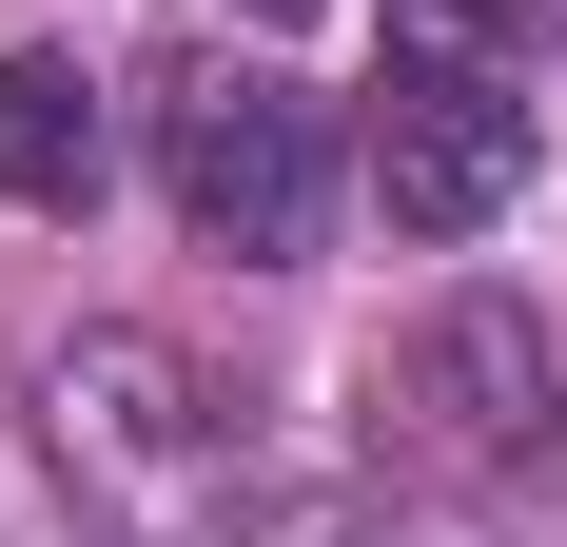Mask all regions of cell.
Returning a JSON list of instances; mask_svg holds the SVG:
<instances>
[{"label": "cell", "instance_id": "5b68a950", "mask_svg": "<svg viewBox=\"0 0 567 547\" xmlns=\"http://www.w3.org/2000/svg\"><path fill=\"white\" fill-rule=\"evenodd\" d=\"M0 196L20 216H99V99H79V59H0Z\"/></svg>", "mask_w": 567, "mask_h": 547}, {"label": "cell", "instance_id": "ba28073f", "mask_svg": "<svg viewBox=\"0 0 567 547\" xmlns=\"http://www.w3.org/2000/svg\"><path fill=\"white\" fill-rule=\"evenodd\" d=\"M235 20H313V0H235Z\"/></svg>", "mask_w": 567, "mask_h": 547}, {"label": "cell", "instance_id": "277c9868", "mask_svg": "<svg viewBox=\"0 0 567 547\" xmlns=\"http://www.w3.org/2000/svg\"><path fill=\"white\" fill-rule=\"evenodd\" d=\"M411 450L470 469V489H567V372H548V313L509 293H451V313L411 332Z\"/></svg>", "mask_w": 567, "mask_h": 547}, {"label": "cell", "instance_id": "6da1fadb", "mask_svg": "<svg viewBox=\"0 0 567 547\" xmlns=\"http://www.w3.org/2000/svg\"><path fill=\"white\" fill-rule=\"evenodd\" d=\"M157 196H176V235L196 255H235V274H293L313 235H333V117L293 99L275 59H157Z\"/></svg>", "mask_w": 567, "mask_h": 547}, {"label": "cell", "instance_id": "7a4b0ae2", "mask_svg": "<svg viewBox=\"0 0 567 547\" xmlns=\"http://www.w3.org/2000/svg\"><path fill=\"white\" fill-rule=\"evenodd\" d=\"M528 157H548V117H528V59H470V40H392V79H372V196H392V235H489L528 196Z\"/></svg>", "mask_w": 567, "mask_h": 547}, {"label": "cell", "instance_id": "3957f363", "mask_svg": "<svg viewBox=\"0 0 567 547\" xmlns=\"http://www.w3.org/2000/svg\"><path fill=\"white\" fill-rule=\"evenodd\" d=\"M40 431H59V469L99 508H196L235 469V431H216V391H196V352L176 332H79L40 372Z\"/></svg>", "mask_w": 567, "mask_h": 547}, {"label": "cell", "instance_id": "52a82bcc", "mask_svg": "<svg viewBox=\"0 0 567 547\" xmlns=\"http://www.w3.org/2000/svg\"><path fill=\"white\" fill-rule=\"evenodd\" d=\"M255 547H392V508H372V489H275Z\"/></svg>", "mask_w": 567, "mask_h": 547}, {"label": "cell", "instance_id": "8992f818", "mask_svg": "<svg viewBox=\"0 0 567 547\" xmlns=\"http://www.w3.org/2000/svg\"><path fill=\"white\" fill-rule=\"evenodd\" d=\"M392 40H470V59H528L548 0H392Z\"/></svg>", "mask_w": 567, "mask_h": 547}]
</instances>
